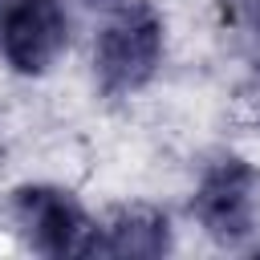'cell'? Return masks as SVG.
Masks as SVG:
<instances>
[{
    "label": "cell",
    "mask_w": 260,
    "mask_h": 260,
    "mask_svg": "<svg viewBox=\"0 0 260 260\" xmlns=\"http://www.w3.org/2000/svg\"><path fill=\"white\" fill-rule=\"evenodd\" d=\"M162 61V20L142 0H122L110 8L93 37V77L102 93L130 98L158 73Z\"/></svg>",
    "instance_id": "1"
},
{
    "label": "cell",
    "mask_w": 260,
    "mask_h": 260,
    "mask_svg": "<svg viewBox=\"0 0 260 260\" xmlns=\"http://www.w3.org/2000/svg\"><path fill=\"white\" fill-rule=\"evenodd\" d=\"M12 219H16V232L24 236V244L41 256H53V260L89 256L98 219H89L85 207L65 187H49V183L20 187L12 195Z\"/></svg>",
    "instance_id": "2"
},
{
    "label": "cell",
    "mask_w": 260,
    "mask_h": 260,
    "mask_svg": "<svg viewBox=\"0 0 260 260\" xmlns=\"http://www.w3.org/2000/svg\"><path fill=\"white\" fill-rule=\"evenodd\" d=\"M191 215L215 244L240 248L256 223V171L236 154L207 162L191 195Z\"/></svg>",
    "instance_id": "3"
},
{
    "label": "cell",
    "mask_w": 260,
    "mask_h": 260,
    "mask_svg": "<svg viewBox=\"0 0 260 260\" xmlns=\"http://www.w3.org/2000/svg\"><path fill=\"white\" fill-rule=\"evenodd\" d=\"M65 45H69V16L61 0H12L4 8L0 53L16 73L24 77L45 73L61 57Z\"/></svg>",
    "instance_id": "4"
},
{
    "label": "cell",
    "mask_w": 260,
    "mask_h": 260,
    "mask_svg": "<svg viewBox=\"0 0 260 260\" xmlns=\"http://www.w3.org/2000/svg\"><path fill=\"white\" fill-rule=\"evenodd\" d=\"M171 252V223L162 211L146 203H130L110 211L102 223H93L89 256H130V260H154Z\"/></svg>",
    "instance_id": "5"
},
{
    "label": "cell",
    "mask_w": 260,
    "mask_h": 260,
    "mask_svg": "<svg viewBox=\"0 0 260 260\" xmlns=\"http://www.w3.org/2000/svg\"><path fill=\"white\" fill-rule=\"evenodd\" d=\"M219 8V20L223 28L248 49L260 57V0H215Z\"/></svg>",
    "instance_id": "6"
}]
</instances>
